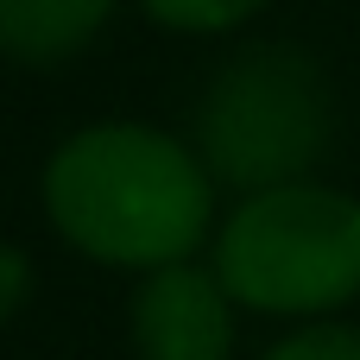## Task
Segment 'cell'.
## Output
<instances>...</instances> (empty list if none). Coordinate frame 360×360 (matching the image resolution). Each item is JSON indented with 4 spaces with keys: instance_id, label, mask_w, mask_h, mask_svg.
I'll return each mask as SVG.
<instances>
[{
    "instance_id": "8992f818",
    "label": "cell",
    "mask_w": 360,
    "mask_h": 360,
    "mask_svg": "<svg viewBox=\"0 0 360 360\" xmlns=\"http://www.w3.org/2000/svg\"><path fill=\"white\" fill-rule=\"evenodd\" d=\"M272 6L278 0H139V13L158 32H177V38H228V32H247Z\"/></svg>"
},
{
    "instance_id": "52a82bcc",
    "label": "cell",
    "mask_w": 360,
    "mask_h": 360,
    "mask_svg": "<svg viewBox=\"0 0 360 360\" xmlns=\"http://www.w3.org/2000/svg\"><path fill=\"white\" fill-rule=\"evenodd\" d=\"M259 360H360V323H348V316H304L278 342H266Z\"/></svg>"
},
{
    "instance_id": "ba28073f",
    "label": "cell",
    "mask_w": 360,
    "mask_h": 360,
    "mask_svg": "<svg viewBox=\"0 0 360 360\" xmlns=\"http://www.w3.org/2000/svg\"><path fill=\"white\" fill-rule=\"evenodd\" d=\"M32 291H38V266H32V253H25L19 240H0V329L32 304Z\"/></svg>"
},
{
    "instance_id": "6da1fadb",
    "label": "cell",
    "mask_w": 360,
    "mask_h": 360,
    "mask_svg": "<svg viewBox=\"0 0 360 360\" xmlns=\"http://www.w3.org/2000/svg\"><path fill=\"white\" fill-rule=\"evenodd\" d=\"M38 202L70 253L133 278L196 259L221 215L196 146L152 120H89L63 133L38 171Z\"/></svg>"
},
{
    "instance_id": "5b68a950",
    "label": "cell",
    "mask_w": 360,
    "mask_h": 360,
    "mask_svg": "<svg viewBox=\"0 0 360 360\" xmlns=\"http://www.w3.org/2000/svg\"><path fill=\"white\" fill-rule=\"evenodd\" d=\"M120 0H0V57L25 70H57L82 57Z\"/></svg>"
},
{
    "instance_id": "277c9868",
    "label": "cell",
    "mask_w": 360,
    "mask_h": 360,
    "mask_svg": "<svg viewBox=\"0 0 360 360\" xmlns=\"http://www.w3.org/2000/svg\"><path fill=\"white\" fill-rule=\"evenodd\" d=\"M127 342H133V360H234L240 304L228 297V285L202 253L171 259L133 278Z\"/></svg>"
},
{
    "instance_id": "3957f363",
    "label": "cell",
    "mask_w": 360,
    "mask_h": 360,
    "mask_svg": "<svg viewBox=\"0 0 360 360\" xmlns=\"http://www.w3.org/2000/svg\"><path fill=\"white\" fill-rule=\"evenodd\" d=\"M209 266L253 316H342L360 304V196L323 177L247 190L215 215Z\"/></svg>"
},
{
    "instance_id": "7a4b0ae2",
    "label": "cell",
    "mask_w": 360,
    "mask_h": 360,
    "mask_svg": "<svg viewBox=\"0 0 360 360\" xmlns=\"http://www.w3.org/2000/svg\"><path fill=\"white\" fill-rule=\"evenodd\" d=\"M184 139L228 196L316 177L335 152V82L323 57L291 38L240 44L209 70Z\"/></svg>"
}]
</instances>
